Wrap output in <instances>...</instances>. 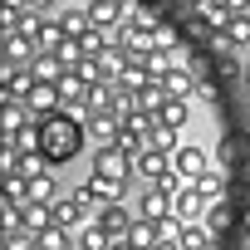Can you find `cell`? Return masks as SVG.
<instances>
[{"label":"cell","mask_w":250,"mask_h":250,"mask_svg":"<svg viewBox=\"0 0 250 250\" xmlns=\"http://www.w3.org/2000/svg\"><path fill=\"white\" fill-rule=\"evenodd\" d=\"M30 74H35V83H64V64H59V54L54 49H40L35 59H30Z\"/></svg>","instance_id":"8"},{"label":"cell","mask_w":250,"mask_h":250,"mask_svg":"<svg viewBox=\"0 0 250 250\" xmlns=\"http://www.w3.org/2000/svg\"><path fill=\"white\" fill-rule=\"evenodd\" d=\"M201 5H206V0H201ZM201 5H196V10H201Z\"/></svg>","instance_id":"27"},{"label":"cell","mask_w":250,"mask_h":250,"mask_svg":"<svg viewBox=\"0 0 250 250\" xmlns=\"http://www.w3.org/2000/svg\"><path fill=\"white\" fill-rule=\"evenodd\" d=\"M49 5H59V0H25V10H49Z\"/></svg>","instance_id":"21"},{"label":"cell","mask_w":250,"mask_h":250,"mask_svg":"<svg viewBox=\"0 0 250 250\" xmlns=\"http://www.w3.org/2000/svg\"><path fill=\"white\" fill-rule=\"evenodd\" d=\"M83 138H88L83 123H79V118H69L64 108H54L49 118H40V138H35V147L44 152V162H49V167H64L69 157H79Z\"/></svg>","instance_id":"1"},{"label":"cell","mask_w":250,"mask_h":250,"mask_svg":"<svg viewBox=\"0 0 250 250\" xmlns=\"http://www.w3.org/2000/svg\"><path fill=\"white\" fill-rule=\"evenodd\" d=\"M88 15H93L98 30H113V25L128 20V5H123V0H88Z\"/></svg>","instance_id":"9"},{"label":"cell","mask_w":250,"mask_h":250,"mask_svg":"<svg viewBox=\"0 0 250 250\" xmlns=\"http://www.w3.org/2000/svg\"><path fill=\"white\" fill-rule=\"evenodd\" d=\"M221 40H226L230 49H250V15H245V10H235V15L221 25Z\"/></svg>","instance_id":"12"},{"label":"cell","mask_w":250,"mask_h":250,"mask_svg":"<svg viewBox=\"0 0 250 250\" xmlns=\"http://www.w3.org/2000/svg\"><path fill=\"white\" fill-rule=\"evenodd\" d=\"M59 25H64V35L83 40V35L93 30V15H88V10H59Z\"/></svg>","instance_id":"17"},{"label":"cell","mask_w":250,"mask_h":250,"mask_svg":"<svg viewBox=\"0 0 250 250\" xmlns=\"http://www.w3.org/2000/svg\"><path fill=\"white\" fill-rule=\"evenodd\" d=\"M35 54H40L35 40H25L20 30H5V59H10V64H30Z\"/></svg>","instance_id":"13"},{"label":"cell","mask_w":250,"mask_h":250,"mask_svg":"<svg viewBox=\"0 0 250 250\" xmlns=\"http://www.w3.org/2000/svg\"><path fill=\"white\" fill-rule=\"evenodd\" d=\"M177 5H182V10H196V5H201V0H177Z\"/></svg>","instance_id":"24"},{"label":"cell","mask_w":250,"mask_h":250,"mask_svg":"<svg viewBox=\"0 0 250 250\" xmlns=\"http://www.w3.org/2000/svg\"><path fill=\"white\" fill-rule=\"evenodd\" d=\"M108 250H138V245H133V235H118V240H113Z\"/></svg>","instance_id":"20"},{"label":"cell","mask_w":250,"mask_h":250,"mask_svg":"<svg viewBox=\"0 0 250 250\" xmlns=\"http://www.w3.org/2000/svg\"><path fill=\"white\" fill-rule=\"evenodd\" d=\"M54 221H59V226H69V230L79 235V230H83V226L93 221V201H88V191L79 187V191L59 196V201H54Z\"/></svg>","instance_id":"2"},{"label":"cell","mask_w":250,"mask_h":250,"mask_svg":"<svg viewBox=\"0 0 250 250\" xmlns=\"http://www.w3.org/2000/svg\"><path fill=\"white\" fill-rule=\"evenodd\" d=\"M211 235H216V230H211L206 221H187V226H182V250H211V245H216Z\"/></svg>","instance_id":"14"},{"label":"cell","mask_w":250,"mask_h":250,"mask_svg":"<svg viewBox=\"0 0 250 250\" xmlns=\"http://www.w3.org/2000/svg\"><path fill=\"white\" fill-rule=\"evenodd\" d=\"M172 172H182L187 182H196V177H206V172H216V157H211L206 147H196V143H187V147H177V152H172Z\"/></svg>","instance_id":"3"},{"label":"cell","mask_w":250,"mask_h":250,"mask_svg":"<svg viewBox=\"0 0 250 250\" xmlns=\"http://www.w3.org/2000/svg\"><path fill=\"white\" fill-rule=\"evenodd\" d=\"M83 191H88L93 206H108V201H123V196H128V182H123V177H108V172H88Z\"/></svg>","instance_id":"5"},{"label":"cell","mask_w":250,"mask_h":250,"mask_svg":"<svg viewBox=\"0 0 250 250\" xmlns=\"http://www.w3.org/2000/svg\"><path fill=\"white\" fill-rule=\"evenodd\" d=\"M157 79H162V88H167L172 98H191V93H196V83H191V79H187V74H182L177 64H167V69H162Z\"/></svg>","instance_id":"15"},{"label":"cell","mask_w":250,"mask_h":250,"mask_svg":"<svg viewBox=\"0 0 250 250\" xmlns=\"http://www.w3.org/2000/svg\"><path fill=\"white\" fill-rule=\"evenodd\" d=\"M167 216H177V206H172V196L162 187H152V191L138 196V221H167Z\"/></svg>","instance_id":"7"},{"label":"cell","mask_w":250,"mask_h":250,"mask_svg":"<svg viewBox=\"0 0 250 250\" xmlns=\"http://www.w3.org/2000/svg\"><path fill=\"white\" fill-rule=\"evenodd\" d=\"M20 226H30L35 235L49 230V226H54V206H49V201H25V206H20Z\"/></svg>","instance_id":"11"},{"label":"cell","mask_w":250,"mask_h":250,"mask_svg":"<svg viewBox=\"0 0 250 250\" xmlns=\"http://www.w3.org/2000/svg\"><path fill=\"white\" fill-rule=\"evenodd\" d=\"M245 79H250V59H245Z\"/></svg>","instance_id":"26"},{"label":"cell","mask_w":250,"mask_h":250,"mask_svg":"<svg viewBox=\"0 0 250 250\" xmlns=\"http://www.w3.org/2000/svg\"><path fill=\"white\" fill-rule=\"evenodd\" d=\"M15 30H20L25 40H40V30H44V20H40V10H20V15H15Z\"/></svg>","instance_id":"19"},{"label":"cell","mask_w":250,"mask_h":250,"mask_svg":"<svg viewBox=\"0 0 250 250\" xmlns=\"http://www.w3.org/2000/svg\"><path fill=\"white\" fill-rule=\"evenodd\" d=\"M240 226H245V235H250V211H245V216H240Z\"/></svg>","instance_id":"25"},{"label":"cell","mask_w":250,"mask_h":250,"mask_svg":"<svg viewBox=\"0 0 250 250\" xmlns=\"http://www.w3.org/2000/svg\"><path fill=\"white\" fill-rule=\"evenodd\" d=\"M226 5H230V10H250V0H226Z\"/></svg>","instance_id":"23"},{"label":"cell","mask_w":250,"mask_h":250,"mask_svg":"<svg viewBox=\"0 0 250 250\" xmlns=\"http://www.w3.org/2000/svg\"><path fill=\"white\" fill-rule=\"evenodd\" d=\"M152 250H182V240H157Z\"/></svg>","instance_id":"22"},{"label":"cell","mask_w":250,"mask_h":250,"mask_svg":"<svg viewBox=\"0 0 250 250\" xmlns=\"http://www.w3.org/2000/svg\"><path fill=\"white\" fill-rule=\"evenodd\" d=\"M157 118L167 123V128H182V123H187V98H167V103L157 108Z\"/></svg>","instance_id":"18"},{"label":"cell","mask_w":250,"mask_h":250,"mask_svg":"<svg viewBox=\"0 0 250 250\" xmlns=\"http://www.w3.org/2000/svg\"><path fill=\"white\" fill-rule=\"evenodd\" d=\"M93 172H108V177H123V182H128V177L138 172V157H133L128 147H98V152H93Z\"/></svg>","instance_id":"4"},{"label":"cell","mask_w":250,"mask_h":250,"mask_svg":"<svg viewBox=\"0 0 250 250\" xmlns=\"http://www.w3.org/2000/svg\"><path fill=\"white\" fill-rule=\"evenodd\" d=\"M93 221H98V226L118 240V235H128V230L138 226V211H128L123 201H108V206H98V211H93Z\"/></svg>","instance_id":"6"},{"label":"cell","mask_w":250,"mask_h":250,"mask_svg":"<svg viewBox=\"0 0 250 250\" xmlns=\"http://www.w3.org/2000/svg\"><path fill=\"white\" fill-rule=\"evenodd\" d=\"M167 172H172V152H162V147H143V157H138V177L157 182V177H167Z\"/></svg>","instance_id":"10"},{"label":"cell","mask_w":250,"mask_h":250,"mask_svg":"<svg viewBox=\"0 0 250 250\" xmlns=\"http://www.w3.org/2000/svg\"><path fill=\"white\" fill-rule=\"evenodd\" d=\"M25 182H30V201H49V206L59 201V182H54L49 172H35V177H25Z\"/></svg>","instance_id":"16"}]
</instances>
